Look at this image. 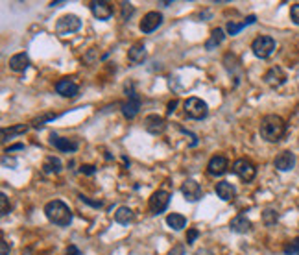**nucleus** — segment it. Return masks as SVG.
<instances>
[{
    "mask_svg": "<svg viewBox=\"0 0 299 255\" xmlns=\"http://www.w3.org/2000/svg\"><path fill=\"white\" fill-rule=\"evenodd\" d=\"M45 215L52 224L61 226V227H65V226H69L72 222V211L61 200L48 201L45 205Z\"/></svg>",
    "mask_w": 299,
    "mask_h": 255,
    "instance_id": "f03ea898",
    "label": "nucleus"
},
{
    "mask_svg": "<svg viewBox=\"0 0 299 255\" xmlns=\"http://www.w3.org/2000/svg\"><path fill=\"white\" fill-rule=\"evenodd\" d=\"M120 9H122V19H124V21H128V19L133 15V11H135L130 2H122V4H120Z\"/></svg>",
    "mask_w": 299,
    "mask_h": 255,
    "instance_id": "2f4dec72",
    "label": "nucleus"
},
{
    "mask_svg": "<svg viewBox=\"0 0 299 255\" xmlns=\"http://www.w3.org/2000/svg\"><path fill=\"white\" fill-rule=\"evenodd\" d=\"M198 237H199L198 229H196V227H190V229L187 231V244H189V246H192V244H194V240L198 239Z\"/></svg>",
    "mask_w": 299,
    "mask_h": 255,
    "instance_id": "473e14b6",
    "label": "nucleus"
},
{
    "mask_svg": "<svg viewBox=\"0 0 299 255\" xmlns=\"http://www.w3.org/2000/svg\"><path fill=\"white\" fill-rule=\"evenodd\" d=\"M284 254L286 255H299V237L284 246Z\"/></svg>",
    "mask_w": 299,
    "mask_h": 255,
    "instance_id": "c85d7f7f",
    "label": "nucleus"
},
{
    "mask_svg": "<svg viewBox=\"0 0 299 255\" xmlns=\"http://www.w3.org/2000/svg\"><path fill=\"white\" fill-rule=\"evenodd\" d=\"M183 109H185V115L189 116V118H194V120H201V118H205L209 113L207 104L201 100V98H196V96L187 98L183 104Z\"/></svg>",
    "mask_w": 299,
    "mask_h": 255,
    "instance_id": "7ed1b4c3",
    "label": "nucleus"
},
{
    "mask_svg": "<svg viewBox=\"0 0 299 255\" xmlns=\"http://www.w3.org/2000/svg\"><path fill=\"white\" fill-rule=\"evenodd\" d=\"M290 17H292V21H294V23L299 26V4H294V6H292Z\"/></svg>",
    "mask_w": 299,
    "mask_h": 255,
    "instance_id": "72a5a7b5",
    "label": "nucleus"
},
{
    "mask_svg": "<svg viewBox=\"0 0 299 255\" xmlns=\"http://www.w3.org/2000/svg\"><path fill=\"white\" fill-rule=\"evenodd\" d=\"M82 28V21L78 19L76 15H63L57 23H55V31L59 35H69V33H74Z\"/></svg>",
    "mask_w": 299,
    "mask_h": 255,
    "instance_id": "0eeeda50",
    "label": "nucleus"
},
{
    "mask_svg": "<svg viewBox=\"0 0 299 255\" xmlns=\"http://www.w3.org/2000/svg\"><path fill=\"white\" fill-rule=\"evenodd\" d=\"M185 254V248H183V244H177L172 252H170V255H183Z\"/></svg>",
    "mask_w": 299,
    "mask_h": 255,
    "instance_id": "4c0bfd02",
    "label": "nucleus"
},
{
    "mask_svg": "<svg viewBox=\"0 0 299 255\" xmlns=\"http://www.w3.org/2000/svg\"><path fill=\"white\" fill-rule=\"evenodd\" d=\"M9 252H11V244L8 240H2L0 242V255H9Z\"/></svg>",
    "mask_w": 299,
    "mask_h": 255,
    "instance_id": "f704fd0d",
    "label": "nucleus"
},
{
    "mask_svg": "<svg viewBox=\"0 0 299 255\" xmlns=\"http://www.w3.org/2000/svg\"><path fill=\"white\" fill-rule=\"evenodd\" d=\"M28 130V126L26 124H19V126H13V128H4L2 130V141H8V135L9 137H15V135H19V133H24Z\"/></svg>",
    "mask_w": 299,
    "mask_h": 255,
    "instance_id": "bb28decb",
    "label": "nucleus"
},
{
    "mask_svg": "<svg viewBox=\"0 0 299 255\" xmlns=\"http://www.w3.org/2000/svg\"><path fill=\"white\" fill-rule=\"evenodd\" d=\"M61 170H63V163L59 157L50 155V157H46L45 163H43V172H46V174H59Z\"/></svg>",
    "mask_w": 299,
    "mask_h": 255,
    "instance_id": "412c9836",
    "label": "nucleus"
},
{
    "mask_svg": "<svg viewBox=\"0 0 299 255\" xmlns=\"http://www.w3.org/2000/svg\"><path fill=\"white\" fill-rule=\"evenodd\" d=\"M170 203V194L166 191H157V193L152 194V198L148 201V205H150V211L154 213V215H161L164 209L168 207Z\"/></svg>",
    "mask_w": 299,
    "mask_h": 255,
    "instance_id": "6e6552de",
    "label": "nucleus"
},
{
    "mask_svg": "<svg viewBox=\"0 0 299 255\" xmlns=\"http://www.w3.org/2000/svg\"><path fill=\"white\" fill-rule=\"evenodd\" d=\"M176 108H177V100H172L168 104V109H166V111H168V115H172V113L176 111Z\"/></svg>",
    "mask_w": 299,
    "mask_h": 255,
    "instance_id": "ea45409f",
    "label": "nucleus"
},
{
    "mask_svg": "<svg viewBox=\"0 0 299 255\" xmlns=\"http://www.w3.org/2000/svg\"><path fill=\"white\" fill-rule=\"evenodd\" d=\"M207 172L211 176H223L227 172V159L223 155H215L207 165Z\"/></svg>",
    "mask_w": 299,
    "mask_h": 255,
    "instance_id": "f3484780",
    "label": "nucleus"
},
{
    "mask_svg": "<svg viewBox=\"0 0 299 255\" xmlns=\"http://www.w3.org/2000/svg\"><path fill=\"white\" fill-rule=\"evenodd\" d=\"M251 50H253V54L257 56V57L266 59V57H270V56L273 54V50H275V39L270 37V35H259V37L251 43Z\"/></svg>",
    "mask_w": 299,
    "mask_h": 255,
    "instance_id": "20e7f679",
    "label": "nucleus"
},
{
    "mask_svg": "<svg viewBox=\"0 0 299 255\" xmlns=\"http://www.w3.org/2000/svg\"><path fill=\"white\" fill-rule=\"evenodd\" d=\"M296 165V155L292 154L290 150H284L275 157V169L281 170V172H288V170L294 169Z\"/></svg>",
    "mask_w": 299,
    "mask_h": 255,
    "instance_id": "dca6fc26",
    "label": "nucleus"
},
{
    "mask_svg": "<svg viewBox=\"0 0 299 255\" xmlns=\"http://www.w3.org/2000/svg\"><path fill=\"white\" fill-rule=\"evenodd\" d=\"M196 255H213V252H209V250H198Z\"/></svg>",
    "mask_w": 299,
    "mask_h": 255,
    "instance_id": "79ce46f5",
    "label": "nucleus"
},
{
    "mask_svg": "<svg viewBox=\"0 0 299 255\" xmlns=\"http://www.w3.org/2000/svg\"><path fill=\"white\" fill-rule=\"evenodd\" d=\"M9 211H11V203H9L8 196L2 193L0 194V213H2V217H6Z\"/></svg>",
    "mask_w": 299,
    "mask_h": 255,
    "instance_id": "c756f323",
    "label": "nucleus"
},
{
    "mask_svg": "<svg viewBox=\"0 0 299 255\" xmlns=\"http://www.w3.org/2000/svg\"><path fill=\"white\" fill-rule=\"evenodd\" d=\"M65 255H83L82 252H80V248L74 246V244H70L67 250H65Z\"/></svg>",
    "mask_w": 299,
    "mask_h": 255,
    "instance_id": "e433bc0d",
    "label": "nucleus"
},
{
    "mask_svg": "<svg viewBox=\"0 0 299 255\" xmlns=\"http://www.w3.org/2000/svg\"><path fill=\"white\" fill-rule=\"evenodd\" d=\"M264 82L270 85V87H279L286 82V72H284L281 67H272V69L264 74Z\"/></svg>",
    "mask_w": 299,
    "mask_h": 255,
    "instance_id": "2eb2a0df",
    "label": "nucleus"
},
{
    "mask_svg": "<svg viewBox=\"0 0 299 255\" xmlns=\"http://www.w3.org/2000/svg\"><path fill=\"white\" fill-rule=\"evenodd\" d=\"M128 57H130L133 63H142L146 59V48L142 43H135L133 47L130 48L128 52Z\"/></svg>",
    "mask_w": 299,
    "mask_h": 255,
    "instance_id": "4be33fe9",
    "label": "nucleus"
},
{
    "mask_svg": "<svg viewBox=\"0 0 299 255\" xmlns=\"http://www.w3.org/2000/svg\"><path fill=\"white\" fill-rule=\"evenodd\" d=\"M163 24V15L159 13V11H150V13H146L144 17H142V21H140V31L142 33H152V31H155L159 26Z\"/></svg>",
    "mask_w": 299,
    "mask_h": 255,
    "instance_id": "1a4fd4ad",
    "label": "nucleus"
},
{
    "mask_svg": "<svg viewBox=\"0 0 299 255\" xmlns=\"http://www.w3.org/2000/svg\"><path fill=\"white\" fill-rule=\"evenodd\" d=\"M28 65H30V57L24 52L9 57V69L13 70V72H24V70L28 69Z\"/></svg>",
    "mask_w": 299,
    "mask_h": 255,
    "instance_id": "aec40b11",
    "label": "nucleus"
},
{
    "mask_svg": "<svg viewBox=\"0 0 299 255\" xmlns=\"http://www.w3.org/2000/svg\"><path fill=\"white\" fill-rule=\"evenodd\" d=\"M2 163H4L6 167H8V165H11V167H15V165H17L15 159H8V157H4V159H2Z\"/></svg>",
    "mask_w": 299,
    "mask_h": 255,
    "instance_id": "a19ab883",
    "label": "nucleus"
},
{
    "mask_svg": "<svg viewBox=\"0 0 299 255\" xmlns=\"http://www.w3.org/2000/svg\"><path fill=\"white\" fill-rule=\"evenodd\" d=\"M215 189H216L218 198H222L223 201H233L235 200V196H237V189L231 185L229 181H218Z\"/></svg>",
    "mask_w": 299,
    "mask_h": 255,
    "instance_id": "a211bd4d",
    "label": "nucleus"
},
{
    "mask_svg": "<svg viewBox=\"0 0 299 255\" xmlns=\"http://www.w3.org/2000/svg\"><path fill=\"white\" fill-rule=\"evenodd\" d=\"M229 229L233 233H247L251 229V220L245 215H237L235 218H231Z\"/></svg>",
    "mask_w": 299,
    "mask_h": 255,
    "instance_id": "6ab92c4d",
    "label": "nucleus"
},
{
    "mask_svg": "<svg viewBox=\"0 0 299 255\" xmlns=\"http://www.w3.org/2000/svg\"><path fill=\"white\" fill-rule=\"evenodd\" d=\"M55 116H57V115H43V116H41V118H35V120L31 122V126H33V128H43V126H45L46 122H50V120H54Z\"/></svg>",
    "mask_w": 299,
    "mask_h": 255,
    "instance_id": "7c9ffc66",
    "label": "nucleus"
},
{
    "mask_svg": "<svg viewBox=\"0 0 299 255\" xmlns=\"http://www.w3.org/2000/svg\"><path fill=\"white\" fill-rule=\"evenodd\" d=\"M55 91H57V94L65 96V98H74L80 93V87H78V84L72 78H63V80H59L55 84Z\"/></svg>",
    "mask_w": 299,
    "mask_h": 255,
    "instance_id": "9b49d317",
    "label": "nucleus"
},
{
    "mask_svg": "<svg viewBox=\"0 0 299 255\" xmlns=\"http://www.w3.org/2000/svg\"><path fill=\"white\" fill-rule=\"evenodd\" d=\"M223 37H225V35H223V30H222V28H216V30L213 31V33H211L209 41L205 43V48H207V50H215V48L218 47V45H222Z\"/></svg>",
    "mask_w": 299,
    "mask_h": 255,
    "instance_id": "a878e982",
    "label": "nucleus"
},
{
    "mask_svg": "<svg viewBox=\"0 0 299 255\" xmlns=\"http://www.w3.org/2000/svg\"><path fill=\"white\" fill-rule=\"evenodd\" d=\"M262 220H264L266 226H273L277 220H279V215H277V211H273V209H266V211L262 213Z\"/></svg>",
    "mask_w": 299,
    "mask_h": 255,
    "instance_id": "cd10ccee",
    "label": "nucleus"
},
{
    "mask_svg": "<svg viewBox=\"0 0 299 255\" xmlns=\"http://www.w3.org/2000/svg\"><path fill=\"white\" fill-rule=\"evenodd\" d=\"M261 137L268 142H277L283 139L284 132H286V124L279 115H266L261 120Z\"/></svg>",
    "mask_w": 299,
    "mask_h": 255,
    "instance_id": "f257e3e1",
    "label": "nucleus"
},
{
    "mask_svg": "<svg viewBox=\"0 0 299 255\" xmlns=\"http://www.w3.org/2000/svg\"><path fill=\"white\" fill-rule=\"evenodd\" d=\"M166 224L174 229V231H181L185 226H187V218L183 215H179V213H170L168 217H166Z\"/></svg>",
    "mask_w": 299,
    "mask_h": 255,
    "instance_id": "5701e85b",
    "label": "nucleus"
},
{
    "mask_svg": "<svg viewBox=\"0 0 299 255\" xmlns=\"http://www.w3.org/2000/svg\"><path fill=\"white\" fill-rule=\"evenodd\" d=\"M82 174H87V176H92L94 172H96V167H92V165H83L82 169H80Z\"/></svg>",
    "mask_w": 299,
    "mask_h": 255,
    "instance_id": "c9c22d12",
    "label": "nucleus"
},
{
    "mask_svg": "<svg viewBox=\"0 0 299 255\" xmlns=\"http://www.w3.org/2000/svg\"><path fill=\"white\" fill-rule=\"evenodd\" d=\"M233 172H235L240 179L251 181V179L255 178V174H257V169H255V165L249 161V159L240 157V159H237V161L233 163Z\"/></svg>",
    "mask_w": 299,
    "mask_h": 255,
    "instance_id": "423d86ee",
    "label": "nucleus"
},
{
    "mask_svg": "<svg viewBox=\"0 0 299 255\" xmlns=\"http://www.w3.org/2000/svg\"><path fill=\"white\" fill-rule=\"evenodd\" d=\"M15 150H24V144H13V146H9V148H6V154H11V152H15Z\"/></svg>",
    "mask_w": 299,
    "mask_h": 255,
    "instance_id": "58836bf2",
    "label": "nucleus"
},
{
    "mask_svg": "<svg viewBox=\"0 0 299 255\" xmlns=\"http://www.w3.org/2000/svg\"><path fill=\"white\" fill-rule=\"evenodd\" d=\"M181 193L187 201H198L201 198V187L196 179H187L181 185Z\"/></svg>",
    "mask_w": 299,
    "mask_h": 255,
    "instance_id": "ddd939ff",
    "label": "nucleus"
},
{
    "mask_svg": "<svg viewBox=\"0 0 299 255\" xmlns=\"http://www.w3.org/2000/svg\"><path fill=\"white\" fill-rule=\"evenodd\" d=\"M91 11L98 21H109L113 17V6L109 2H106V0L91 2Z\"/></svg>",
    "mask_w": 299,
    "mask_h": 255,
    "instance_id": "f8f14e48",
    "label": "nucleus"
},
{
    "mask_svg": "<svg viewBox=\"0 0 299 255\" xmlns=\"http://www.w3.org/2000/svg\"><path fill=\"white\" fill-rule=\"evenodd\" d=\"M50 144H52L54 148H57L59 152H76L78 148H80V142H78V139L59 137V135H55V133H52V135H50Z\"/></svg>",
    "mask_w": 299,
    "mask_h": 255,
    "instance_id": "9d476101",
    "label": "nucleus"
},
{
    "mask_svg": "<svg viewBox=\"0 0 299 255\" xmlns=\"http://www.w3.org/2000/svg\"><path fill=\"white\" fill-rule=\"evenodd\" d=\"M144 128L146 132L157 135V133H163L166 130V122H164V118L159 115H148L144 118Z\"/></svg>",
    "mask_w": 299,
    "mask_h": 255,
    "instance_id": "4468645a",
    "label": "nucleus"
},
{
    "mask_svg": "<svg viewBox=\"0 0 299 255\" xmlns=\"http://www.w3.org/2000/svg\"><path fill=\"white\" fill-rule=\"evenodd\" d=\"M63 4H65V0H61V2H52L50 6H52V8H59V6H63Z\"/></svg>",
    "mask_w": 299,
    "mask_h": 255,
    "instance_id": "37998d69",
    "label": "nucleus"
},
{
    "mask_svg": "<svg viewBox=\"0 0 299 255\" xmlns=\"http://www.w3.org/2000/svg\"><path fill=\"white\" fill-rule=\"evenodd\" d=\"M255 21H257V17H255V15H249L245 21H242L240 24H237V23H233V21H231V23H227L225 30H227V33H229V35H237L238 31L244 30L245 26H249V24H253Z\"/></svg>",
    "mask_w": 299,
    "mask_h": 255,
    "instance_id": "b1692460",
    "label": "nucleus"
},
{
    "mask_svg": "<svg viewBox=\"0 0 299 255\" xmlns=\"http://www.w3.org/2000/svg\"><path fill=\"white\" fill-rule=\"evenodd\" d=\"M133 218H135V215H133V211H131L130 207H118L115 213V220L118 222V224H130V222H133Z\"/></svg>",
    "mask_w": 299,
    "mask_h": 255,
    "instance_id": "393cba45",
    "label": "nucleus"
},
{
    "mask_svg": "<svg viewBox=\"0 0 299 255\" xmlns=\"http://www.w3.org/2000/svg\"><path fill=\"white\" fill-rule=\"evenodd\" d=\"M126 94H128V102L122 106V113L126 118H133L138 113V109H140V96L137 94L131 82L126 84Z\"/></svg>",
    "mask_w": 299,
    "mask_h": 255,
    "instance_id": "39448f33",
    "label": "nucleus"
},
{
    "mask_svg": "<svg viewBox=\"0 0 299 255\" xmlns=\"http://www.w3.org/2000/svg\"><path fill=\"white\" fill-rule=\"evenodd\" d=\"M23 255H33V250H31V248H26L23 252Z\"/></svg>",
    "mask_w": 299,
    "mask_h": 255,
    "instance_id": "c03bdc74",
    "label": "nucleus"
}]
</instances>
